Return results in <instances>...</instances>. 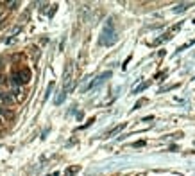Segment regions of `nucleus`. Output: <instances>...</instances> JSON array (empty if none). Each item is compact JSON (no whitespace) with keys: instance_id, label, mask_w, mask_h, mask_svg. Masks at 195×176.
Masks as SVG:
<instances>
[{"instance_id":"obj_1","label":"nucleus","mask_w":195,"mask_h":176,"mask_svg":"<svg viewBox=\"0 0 195 176\" xmlns=\"http://www.w3.org/2000/svg\"><path fill=\"white\" fill-rule=\"evenodd\" d=\"M100 45H113L115 42H116V31H115V23L113 20L109 18L107 20V23L104 25L102 32H100Z\"/></svg>"},{"instance_id":"obj_2","label":"nucleus","mask_w":195,"mask_h":176,"mask_svg":"<svg viewBox=\"0 0 195 176\" xmlns=\"http://www.w3.org/2000/svg\"><path fill=\"white\" fill-rule=\"evenodd\" d=\"M109 77H111V72H109V70H107V72H104V74H100V76H97L92 83L88 84V86H84V88H82V92H84V90H93V88L100 86V84H102L106 79H109Z\"/></svg>"},{"instance_id":"obj_3","label":"nucleus","mask_w":195,"mask_h":176,"mask_svg":"<svg viewBox=\"0 0 195 176\" xmlns=\"http://www.w3.org/2000/svg\"><path fill=\"white\" fill-rule=\"evenodd\" d=\"M13 81H14L16 84H25V83H29V81H31V70H29V68H23L21 72L14 74V76H13Z\"/></svg>"},{"instance_id":"obj_4","label":"nucleus","mask_w":195,"mask_h":176,"mask_svg":"<svg viewBox=\"0 0 195 176\" xmlns=\"http://www.w3.org/2000/svg\"><path fill=\"white\" fill-rule=\"evenodd\" d=\"M0 97H2V103H4V104H13V97H11L9 92H4Z\"/></svg>"},{"instance_id":"obj_5","label":"nucleus","mask_w":195,"mask_h":176,"mask_svg":"<svg viewBox=\"0 0 195 176\" xmlns=\"http://www.w3.org/2000/svg\"><path fill=\"white\" fill-rule=\"evenodd\" d=\"M123 128H125V122H122V124H118V126H116V128H113V129H111L109 133L106 135V137H113V135H116V133H118V131H122Z\"/></svg>"},{"instance_id":"obj_6","label":"nucleus","mask_w":195,"mask_h":176,"mask_svg":"<svg viewBox=\"0 0 195 176\" xmlns=\"http://www.w3.org/2000/svg\"><path fill=\"white\" fill-rule=\"evenodd\" d=\"M64 97H66V93H64V92L61 90V92H59V95L56 97V101H54V104H61L63 101H64Z\"/></svg>"},{"instance_id":"obj_7","label":"nucleus","mask_w":195,"mask_h":176,"mask_svg":"<svg viewBox=\"0 0 195 176\" xmlns=\"http://www.w3.org/2000/svg\"><path fill=\"white\" fill-rule=\"evenodd\" d=\"M188 6H190V4H179L177 7H174V13H183V11H185Z\"/></svg>"},{"instance_id":"obj_8","label":"nucleus","mask_w":195,"mask_h":176,"mask_svg":"<svg viewBox=\"0 0 195 176\" xmlns=\"http://www.w3.org/2000/svg\"><path fill=\"white\" fill-rule=\"evenodd\" d=\"M147 86H149V83H142L140 86H138V88H134V90H133V93H140L142 90H145Z\"/></svg>"},{"instance_id":"obj_9","label":"nucleus","mask_w":195,"mask_h":176,"mask_svg":"<svg viewBox=\"0 0 195 176\" xmlns=\"http://www.w3.org/2000/svg\"><path fill=\"white\" fill-rule=\"evenodd\" d=\"M143 104H147V99H140V101H138V103L134 104V110H138V108H142V106H143Z\"/></svg>"},{"instance_id":"obj_10","label":"nucleus","mask_w":195,"mask_h":176,"mask_svg":"<svg viewBox=\"0 0 195 176\" xmlns=\"http://www.w3.org/2000/svg\"><path fill=\"white\" fill-rule=\"evenodd\" d=\"M77 171H79V167H70V169L66 171V174H68V176H72L73 173H77Z\"/></svg>"},{"instance_id":"obj_11","label":"nucleus","mask_w":195,"mask_h":176,"mask_svg":"<svg viewBox=\"0 0 195 176\" xmlns=\"http://www.w3.org/2000/svg\"><path fill=\"white\" fill-rule=\"evenodd\" d=\"M0 124H2V119H0Z\"/></svg>"}]
</instances>
